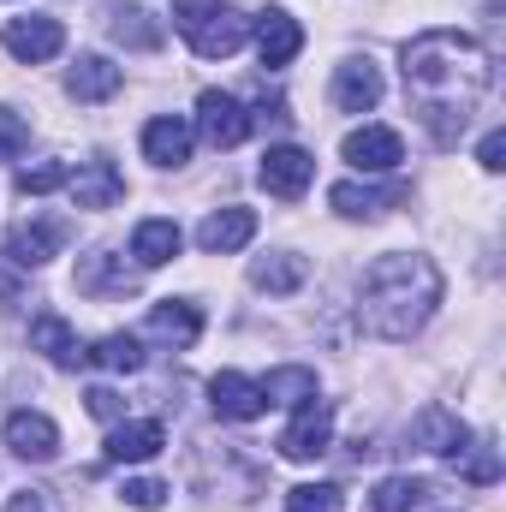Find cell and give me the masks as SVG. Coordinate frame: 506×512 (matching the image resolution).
<instances>
[{
  "label": "cell",
  "mask_w": 506,
  "mask_h": 512,
  "mask_svg": "<svg viewBox=\"0 0 506 512\" xmlns=\"http://www.w3.org/2000/svg\"><path fill=\"white\" fill-rule=\"evenodd\" d=\"M167 447V429L161 423H114V435H108V465H143V459H155Z\"/></svg>",
  "instance_id": "20"
},
{
  "label": "cell",
  "mask_w": 506,
  "mask_h": 512,
  "mask_svg": "<svg viewBox=\"0 0 506 512\" xmlns=\"http://www.w3.org/2000/svg\"><path fill=\"white\" fill-rule=\"evenodd\" d=\"M84 364L114 370V376H131V370H143V346H137V334H108V340H96V346L84 352Z\"/></svg>",
  "instance_id": "28"
},
{
  "label": "cell",
  "mask_w": 506,
  "mask_h": 512,
  "mask_svg": "<svg viewBox=\"0 0 506 512\" xmlns=\"http://www.w3.org/2000/svg\"><path fill=\"white\" fill-rule=\"evenodd\" d=\"M399 66H405V96H411L417 120L435 131L441 149L459 143L465 120L477 114V102L495 84L489 48L477 36H465V30H423V36H411Z\"/></svg>",
  "instance_id": "1"
},
{
  "label": "cell",
  "mask_w": 506,
  "mask_h": 512,
  "mask_svg": "<svg viewBox=\"0 0 506 512\" xmlns=\"http://www.w3.org/2000/svg\"><path fill=\"white\" fill-rule=\"evenodd\" d=\"M256 179H262V191H268V197L298 203V197L310 191V179H316V155H310V149H298V143H274V149L262 155Z\"/></svg>",
  "instance_id": "4"
},
{
  "label": "cell",
  "mask_w": 506,
  "mask_h": 512,
  "mask_svg": "<svg viewBox=\"0 0 506 512\" xmlns=\"http://www.w3.org/2000/svg\"><path fill=\"white\" fill-rule=\"evenodd\" d=\"M179 245H185V239H179V227H173V221H143V227L131 233V256H137L143 268L173 262V256H179Z\"/></svg>",
  "instance_id": "27"
},
{
  "label": "cell",
  "mask_w": 506,
  "mask_h": 512,
  "mask_svg": "<svg viewBox=\"0 0 506 512\" xmlns=\"http://www.w3.org/2000/svg\"><path fill=\"white\" fill-rule=\"evenodd\" d=\"M30 346H36L48 364H60V370H78V364H84V346H78V334H72L66 316H36V322H30Z\"/></svg>",
  "instance_id": "22"
},
{
  "label": "cell",
  "mask_w": 506,
  "mask_h": 512,
  "mask_svg": "<svg viewBox=\"0 0 506 512\" xmlns=\"http://www.w3.org/2000/svg\"><path fill=\"white\" fill-rule=\"evenodd\" d=\"M447 501L453 495L441 483H429V477H387L370 495V512H441Z\"/></svg>",
  "instance_id": "9"
},
{
  "label": "cell",
  "mask_w": 506,
  "mask_h": 512,
  "mask_svg": "<svg viewBox=\"0 0 506 512\" xmlns=\"http://www.w3.org/2000/svg\"><path fill=\"white\" fill-rule=\"evenodd\" d=\"M197 126H203V137H209L215 149H239V143L251 137V114L239 108V96L203 90V96H197Z\"/></svg>",
  "instance_id": "7"
},
{
  "label": "cell",
  "mask_w": 506,
  "mask_h": 512,
  "mask_svg": "<svg viewBox=\"0 0 506 512\" xmlns=\"http://www.w3.org/2000/svg\"><path fill=\"white\" fill-rule=\"evenodd\" d=\"M108 36L126 42V48H161V24H155L143 6H126V0L108 6Z\"/></svg>",
  "instance_id": "26"
},
{
  "label": "cell",
  "mask_w": 506,
  "mask_h": 512,
  "mask_svg": "<svg viewBox=\"0 0 506 512\" xmlns=\"http://www.w3.org/2000/svg\"><path fill=\"white\" fill-rule=\"evenodd\" d=\"M346 161L358 173H393L405 161V143H399V131H387V126H364L346 137Z\"/></svg>",
  "instance_id": "14"
},
{
  "label": "cell",
  "mask_w": 506,
  "mask_h": 512,
  "mask_svg": "<svg viewBox=\"0 0 506 512\" xmlns=\"http://www.w3.org/2000/svg\"><path fill=\"white\" fill-rule=\"evenodd\" d=\"M120 84H126V72H120L108 54H84V60L66 72V96H72V102H108V96H120Z\"/></svg>",
  "instance_id": "17"
},
{
  "label": "cell",
  "mask_w": 506,
  "mask_h": 512,
  "mask_svg": "<svg viewBox=\"0 0 506 512\" xmlns=\"http://www.w3.org/2000/svg\"><path fill=\"white\" fill-rule=\"evenodd\" d=\"M24 143H30V120L12 114V108H0V161H12Z\"/></svg>",
  "instance_id": "33"
},
{
  "label": "cell",
  "mask_w": 506,
  "mask_h": 512,
  "mask_svg": "<svg viewBox=\"0 0 506 512\" xmlns=\"http://www.w3.org/2000/svg\"><path fill=\"white\" fill-rule=\"evenodd\" d=\"M340 507H346V495L334 483H298L286 495V512H340Z\"/></svg>",
  "instance_id": "31"
},
{
  "label": "cell",
  "mask_w": 506,
  "mask_h": 512,
  "mask_svg": "<svg viewBox=\"0 0 506 512\" xmlns=\"http://www.w3.org/2000/svg\"><path fill=\"white\" fill-rule=\"evenodd\" d=\"M173 18H179L191 54H203V60H227L251 36V18L233 0H173Z\"/></svg>",
  "instance_id": "3"
},
{
  "label": "cell",
  "mask_w": 506,
  "mask_h": 512,
  "mask_svg": "<svg viewBox=\"0 0 506 512\" xmlns=\"http://www.w3.org/2000/svg\"><path fill=\"white\" fill-rule=\"evenodd\" d=\"M376 102H381V72L370 60H346L334 72V108L340 114H370Z\"/></svg>",
  "instance_id": "18"
},
{
  "label": "cell",
  "mask_w": 506,
  "mask_h": 512,
  "mask_svg": "<svg viewBox=\"0 0 506 512\" xmlns=\"http://www.w3.org/2000/svg\"><path fill=\"white\" fill-rule=\"evenodd\" d=\"M310 280V262L292 251H274V256H256L251 262V286L256 292H298Z\"/></svg>",
  "instance_id": "24"
},
{
  "label": "cell",
  "mask_w": 506,
  "mask_h": 512,
  "mask_svg": "<svg viewBox=\"0 0 506 512\" xmlns=\"http://www.w3.org/2000/svg\"><path fill=\"white\" fill-rule=\"evenodd\" d=\"M441 304V268L429 256L411 251H387L364 268V286H358V322L376 334V340H411Z\"/></svg>",
  "instance_id": "2"
},
{
  "label": "cell",
  "mask_w": 506,
  "mask_h": 512,
  "mask_svg": "<svg viewBox=\"0 0 506 512\" xmlns=\"http://www.w3.org/2000/svg\"><path fill=\"white\" fill-rule=\"evenodd\" d=\"M6 512H42V501H36V495H12V507Z\"/></svg>",
  "instance_id": "37"
},
{
  "label": "cell",
  "mask_w": 506,
  "mask_h": 512,
  "mask_svg": "<svg viewBox=\"0 0 506 512\" xmlns=\"http://www.w3.org/2000/svg\"><path fill=\"white\" fill-rule=\"evenodd\" d=\"M328 441H334V405H328V399H304L298 417H292L286 435H280V453L298 459V465H310V459L328 453Z\"/></svg>",
  "instance_id": "5"
},
{
  "label": "cell",
  "mask_w": 506,
  "mask_h": 512,
  "mask_svg": "<svg viewBox=\"0 0 506 512\" xmlns=\"http://www.w3.org/2000/svg\"><path fill=\"white\" fill-rule=\"evenodd\" d=\"M405 197H411L405 185H387V191H376V185H334V191H328V203H334L340 215H352V221L381 215V209H393V203H405Z\"/></svg>",
  "instance_id": "25"
},
{
  "label": "cell",
  "mask_w": 506,
  "mask_h": 512,
  "mask_svg": "<svg viewBox=\"0 0 506 512\" xmlns=\"http://www.w3.org/2000/svg\"><path fill=\"white\" fill-rule=\"evenodd\" d=\"M18 197H48V191H60L66 185V161H42V167H18Z\"/></svg>",
  "instance_id": "32"
},
{
  "label": "cell",
  "mask_w": 506,
  "mask_h": 512,
  "mask_svg": "<svg viewBox=\"0 0 506 512\" xmlns=\"http://www.w3.org/2000/svg\"><path fill=\"white\" fill-rule=\"evenodd\" d=\"M209 405H215V417H227V423H256V417L268 411V393H262V382L239 376V370H221V376L209 382Z\"/></svg>",
  "instance_id": "8"
},
{
  "label": "cell",
  "mask_w": 506,
  "mask_h": 512,
  "mask_svg": "<svg viewBox=\"0 0 506 512\" xmlns=\"http://www.w3.org/2000/svg\"><path fill=\"white\" fill-rule=\"evenodd\" d=\"M143 155H149L155 167H185V161H191V126H185L179 114L149 120V126H143Z\"/></svg>",
  "instance_id": "21"
},
{
  "label": "cell",
  "mask_w": 506,
  "mask_h": 512,
  "mask_svg": "<svg viewBox=\"0 0 506 512\" xmlns=\"http://www.w3.org/2000/svg\"><path fill=\"white\" fill-rule=\"evenodd\" d=\"M143 334H149V340H161V346H173V352H191V346H197V334H203V310H197V304H185V298H167V304H155V310H149Z\"/></svg>",
  "instance_id": "11"
},
{
  "label": "cell",
  "mask_w": 506,
  "mask_h": 512,
  "mask_svg": "<svg viewBox=\"0 0 506 512\" xmlns=\"http://www.w3.org/2000/svg\"><path fill=\"white\" fill-rule=\"evenodd\" d=\"M120 495H126V507H137V512H155L161 501H167V489H161L155 477H131Z\"/></svg>",
  "instance_id": "34"
},
{
  "label": "cell",
  "mask_w": 506,
  "mask_h": 512,
  "mask_svg": "<svg viewBox=\"0 0 506 512\" xmlns=\"http://www.w3.org/2000/svg\"><path fill=\"white\" fill-rule=\"evenodd\" d=\"M78 292H90V298H126V292H137V274L114 251H96L78 262Z\"/></svg>",
  "instance_id": "19"
},
{
  "label": "cell",
  "mask_w": 506,
  "mask_h": 512,
  "mask_svg": "<svg viewBox=\"0 0 506 512\" xmlns=\"http://www.w3.org/2000/svg\"><path fill=\"white\" fill-rule=\"evenodd\" d=\"M268 405H304V399H316V370H298V364H286V370H268Z\"/></svg>",
  "instance_id": "29"
},
{
  "label": "cell",
  "mask_w": 506,
  "mask_h": 512,
  "mask_svg": "<svg viewBox=\"0 0 506 512\" xmlns=\"http://www.w3.org/2000/svg\"><path fill=\"white\" fill-rule=\"evenodd\" d=\"M453 465H459V477H465V483H477V489L501 477V453H495L489 441H477V447H465V453H453Z\"/></svg>",
  "instance_id": "30"
},
{
  "label": "cell",
  "mask_w": 506,
  "mask_h": 512,
  "mask_svg": "<svg viewBox=\"0 0 506 512\" xmlns=\"http://www.w3.org/2000/svg\"><path fill=\"white\" fill-rule=\"evenodd\" d=\"M66 221H18L12 233H6V256L18 262V268H42L48 256H60V245H66Z\"/></svg>",
  "instance_id": "13"
},
{
  "label": "cell",
  "mask_w": 506,
  "mask_h": 512,
  "mask_svg": "<svg viewBox=\"0 0 506 512\" xmlns=\"http://www.w3.org/2000/svg\"><path fill=\"white\" fill-rule=\"evenodd\" d=\"M6 447H12L18 459H30V465H48V459L60 453V429H54V417H42V411H12V417H6Z\"/></svg>",
  "instance_id": "12"
},
{
  "label": "cell",
  "mask_w": 506,
  "mask_h": 512,
  "mask_svg": "<svg viewBox=\"0 0 506 512\" xmlns=\"http://www.w3.org/2000/svg\"><path fill=\"white\" fill-rule=\"evenodd\" d=\"M60 48H66L60 18H12V24H6V54L24 60V66H42V60H54Z\"/></svg>",
  "instance_id": "10"
},
{
  "label": "cell",
  "mask_w": 506,
  "mask_h": 512,
  "mask_svg": "<svg viewBox=\"0 0 506 512\" xmlns=\"http://www.w3.org/2000/svg\"><path fill=\"white\" fill-rule=\"evenodd\" d=\"M256 36V54H262V66H286V60H298V48H304V30H298V18H286V12H256L251 24Z\"/></svg>",
  "instance_id": "15"
},
{
  "label": "cell",
  "mask_w": 506,
  "mask_h": 512,
  "mask_svg": "<svg viewBox=\"0 0 506 512\" xmlns=\"http://www.w3.org/2000/svg\"><path fill=\"white\" fill-rule=\"evenodd\" d=\"M84 399H90V417H102V423H120V417H126V399H120L114 387H90Z\"/></svg>",
  "instance_id": "35"
},
{
  "label": "cell",
  "mask_w": 506,
  "mask_h": 512,
  "mask_svg": "<svg viewBox=\"0 0 506 512\" xmlns=\"http://www.w3.org/2000/svg\"><path fill=\"white\" fill-rule=\"evenodd\" d=\"M477 161H483L489 173H501V167H506V137H501V131H489V137H483V149H477Z\"/></svg>",
  "instance_id": "36"
},
{
  "label": "cell",
  "mask_w": 506,
  "mask_h": 512,
  "mask_svg": "<svg viewBox=\"0 0 506 512\" xmlns=\"http://www.w3.org/2000/svg\"><path fill=\"white\" fill-rule=\"evenodd\" d=\"M251 239H256V215L239 209V203H233V209H215V215L197 227V245L209 256H233V251H245Z\"/></svg>",
  "instance_id": "16"
},
{
  "label": "cell",
  "mask_w": 506,
  "mask_h": 512,
  "mask_svg": "<svg viewBox=\"0 0 506 512\" xmlns=\"http://www.w3.org/2000/svg\"><path fill=\"white\" fill-rule=\"evenodd\" d=\"M411 441H417L423 453H447V459H453V453H465V441H471V435H465V423H459L453 411L429 405V411L411 423Z\"/></svg>",
  "instance_id": "23"
},
{
  "label": "cell",
  "mask_w": 506,
  "mask_h": 512,
  "mask_svg": "<svg viewBox=\"0 0 506 512\" xmlns=\"http://www.w3.org/2000/svg\"><path fill=\"white\" fill-rule=\"evenodd\" d=\"M66 197H72V209H114L126 197V173L108 155H96L78 173H66Z\"/></svg>",
  "instance_id": "6"
}]
</instances>
